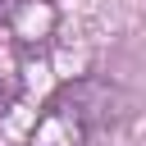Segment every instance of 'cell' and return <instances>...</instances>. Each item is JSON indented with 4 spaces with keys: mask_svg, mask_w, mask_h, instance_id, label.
<instances>
[{
    "mask_svg": "<svg viewBox=\"0 0 146 146\" xmlns=\"http://www.w3.org/2000/svg\"><path fill=\"white\" fill-rule=\"evenodd\" d=\"M114 119V87L100 78L64 82L32 128V146H87Z\"/></svg>",
    "mask_w": 146,
    "mask_h": 146,
    "instance_id": "6da1fadb",
    "label": "cell"
},
{
    "mask_svg": "<svg viewBox=\"0 0 146 146\" xmlns=\"http://www.w3.org/2000/svg\"><path fill=\"white\" fill-rule=\"evenodd\" d=\"M14 96H18V87H14V82H5V78H0V114H5V110H9V105H14Z\"/></svg>",
    "mask_w": 146,
    "mask_h": 146,
    "instance_id": "7a4b0ae2",
    "label": "cell"
}]
</instances>
